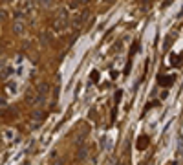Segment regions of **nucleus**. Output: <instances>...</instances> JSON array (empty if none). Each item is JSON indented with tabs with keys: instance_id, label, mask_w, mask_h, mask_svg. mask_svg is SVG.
Here are the masks:
<instances>
[{
	"instance_id": "1",
	"label": "nucleus",
	"mask_w": 183,
	"mask_h": 165,
	"mask_svg": "<svg viewBox=\"0 0 183 165\" xmlns=\"http://www.w3.org/2000/svg\"><path fill=\"white\" fill-rule=\"evenodd\" d=\"M68 26V17H66V11H61V19L55 22V29L57 31H64Z\"/></svg>"
},
{
	"instance_id": "2",
	"label": "nucleus",
	"mask_w": 183,
	"mask_h": 165,
	"mask_svg": "<svg viewBox=\"0 0 183 165\" xmlns=\"http://www.w3.org/2000/svg\"><path fill=\"white\" fill-rule=\"evenodd\" d=\"M48 90H50V84H48V82H41V84H39V96L44 97V96L48 94Z\"/></svg>"
},
{
	"instance_id": "3",
	"label": "nucleus",
	"mask_w": 183,
	"mask_h": 165,
	"mask_svg": "<svg viewBox=\"0 0 183 165\" xmlns=\"http://www.w3.org/2000/svg\"><path fill=\"white\" fill-rule=\"evenodd\" d=\"M13 31H15L17 35H22V33H24V24H22V22H15V24H13Z\"/></svg>"
},
{
	"instance_id": "4",
	"label": "nucleus",
	"mask_w": 183,
	"mask_h": 165,
	"mask_svg": "<svg viewBox=\"0 0 183 165\" xmlns=\"http://www.w3.org/2000/svg\"><path fill=\"white\" fill-rule=\"evenodd\" d=\"M79 147H81V145H79ZM86 156H88V149H86V147H81L79 152H77V160H84Z\"/></svg>"
},
{
	"instance_id": "5",
	"label": "nucleus",
	"mask_w": 183,
	"mask_h": 165,
	"mask_svg": "<svg viewBox=\"0 0 183 165\" xmlns=\"http://www.w3.org/2000/svg\"><path fill=\"white\" fill-rule=\"evenodd\" d=\"M31 118H33V119H44V112H39V110H35V112L31 114Z\"/></svg>"
},
{
	"instance_id": "6",
	"label": "nucleus",
	"mask_w": 183,
	"mask_h": 165,
	"mask_svg": "<svg viewBox=\"0 0 183 165\" xmlns=\"http://www.w3.org/2000/svg\"><path fill=\"white\" fill-rule=\"evenodd\" d=\"M84 140H86V134H79L77 140H75V145H82L84 143Z\"/></svg>"
},
{
	"instance_id": "7",
	"label": "nucleus",
	"mask_w": 183,
	"mask_h": 165,
	"mask_svg": "<svg viewBox=\"0 0 183 165\" xmlns=\"http://www.w3.org/2000/svg\"><path fill=\"white\" fill-rule=\"evenodd\" d=\"M26 101H35V92H31V90H29V92L26 94Z\"/></svg>"
},
{
	"instance_id": "8",
	"label": "nucleus",
	"mask_w": 183,
	"mask_h": 165,
	"mask_svg": "<svg viewBox=\"0 0 183 165\" xmlns=\"http://www.w3.org/2000/svg\"><path fill=\"white\" fill-rule=\"evenodd\" d=\"M11 134H13V132H11V130H6V138H7V140H11V138H13V136H11Z\"/></svg>"
},
{
	"instance_id": "9",
	"label": "nucleus",
	"mask_w": 183,
	"mask_h": 165,
	"mask_svg": "<svg viewBox=\"0 0 183 165\" xmlns=\"http://www.w3.org/2000/svg\"><path fill=\"white\" fill-rule=\"evenodd\" d=\"M170 4H172V0H165V2H163V7H168Z\"/></svg>"
},
{
	"instance_id": "10",
	"label": "nucleus",
	"mask_w": 183,
	"mask_h": 165,
	"mask_svg": "<svg viewBox=\"0 0 183 165\" xmlns=\"http://www.w3.org/2000/svg\"><path fill=\"white\" fill-rule=\"evenodd\" d=\"M48 41H50V39H48V35H42V37H41V42H44V44H46Z\"/></svg>"
},
{
	"instance_id": "11",
	"label": "nucleus",
	"mask_w": 183,
	"mask_h": 165,
	"mask_svg": "<svg viewBox=\"0 0 183 165\" xmlns=\"http://www.w3.org/2000/svg\"><path fill=\"white\" fill-rule=\"evenodd\" d=\"M0 17H4V19H6V17H7V13H6L4 9H0Z\"/></svg>"
},
{
	"instance_id": "12",
	"label": "nucleus",
	"mask_w": 183,
	"mask_h": 165,
	"mask_svg": "<svg viewBox=\"0 0 183 165\" xmlns=\"http://www.w3.org/2000/svg\"><path fill=\"white\" fill-rule=\"evenodd\" d=\"M90 0H79V4H88Z\"/></svg>"
},
{
	"instance_id": "13",
	"label": "nucleus",
	"mask_w": 183,
	"mask_h": 165,
	"mask_svg": "<svg viewBox=\"0 0 183 165\" xmlns=\"http://www.w3.org/2000/svg\"><path fill=\"white\" fill-rule=\"evenodd\" d=\"M112 2H114V0H104V4H112Z\"/></svg>"
}]
</instances>
